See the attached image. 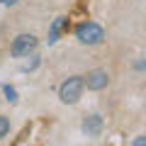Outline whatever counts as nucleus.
<instances>
[{"mask_svg": "<svg viewBox=\"0 0 146 146\" xmlns=\"http://www.w3.org/2000/svg\"><path fill=\"white\" fill-rule=\"evenodd\" d=\"M134 68L139 73H146V56H141V58H136V63H134Z\"/></svg>", "mask_w": 146, "mask_h": 146, "instance_id": "10", "label": "nucleus"}, {"mask_svg": "<svg viewBox=\"0 0 146 146\" xmlns=\"http://www.w3.org/2000/svg\"><path fill=\"white\" fill-rule=\"evenodd\" d=\"M0 3H7V0H0Z\"/></svg>", "mask_w": 146, "mask_h": 146, "instance_id": "12", "label": "nucleus"}, {"mask_svg": "<svg viewBox=\"0 0 146 146\" xmlns=\"http://www.w3.org/2000/svg\"><path fill=\"white\" fill-rule=\"evenodd\" d=\"M131 144H134V146H144V144H146V136H136Z\"/></svg>", "mask_w": 146, "mask_h": 146, "instance_id": "11", "label": "nucleus"}, {"mask_svg": "<svg viewBox=\"0 0 146 146\" xmlns=\"http://www.w3.org/2000/svg\"><path fill=\"white\" fill-rule=\"evenodd\" d=\"M102 117L100 115H90V117H85L83 119V134L85 136H98L100 131H102Z\"/></svg>", "mask_w": 146, "mask_h": 146, "instance_id": "5", "label": "nucleus"}, {"mask_svg": "<svg viewBox=\"0 0 146 146\" xmlns=\"http://www.w3.org/2000/svg\"><path fill=\"white\" fill-rule=\"evenodd\" d=\"M83 88H85V78H83V76H73V78H68V80L61 83V88H58V98H61V102L73 105V102H78V100H80Z\"/></svg>", "mask_w": 146, "mask_h": 146, "instance_id": "1", "label": "nucleus"}, {"mask_svg": "<svg viewBox=\"0 0 146 146\" xmlns=\"http://www.w3.org/2000/svg\"><path fill=\"white\" fill-rule=\"evenodd\" d=\"M76 39L80 44H88V46H95V44H102L105 39V29L98 25V22H85L76 29Z\"/></svg>", "mask_w": 146, "mask_h": 146, "instance_id": "2", "label": "nucleus"}, {"mask_svg": "<svg viewBox=\"0 0 146 146\" xmlns=\"http://www.w3.org/2000/svg\"><path fill=\"white\" fill-rule=\"evenodd\" d=\"M3 93H5L7 102H17V93H15V88H10V85H3Z\"/></svg>", "mask_w": 146, "mask_h": 146, "instance_id": "7", "label": "nucleus"}, {"mask_svg": "<svg viewBox=\"0 0 146 146\" xmlns=\"http://www.w3.org/2000/svg\"><path fill=\"white\" fill-rule=\"evenodd\" d=\"M36 66H39V56H32V61L25 63V66H22V71H34Z\"/></svg>", "mask_w": 146, "mask_h": 146, "instance_id": "9", "label": "nucleus"}, {"mask_svg": "<svg viewBox=\"0 0 146 146\" xmlns=\"http://www.w3.org/2000/svg\"><path fill=\"white\" fill-rule=\"evenodd\" d=\"M63 25H66V20H63V17H56V20L51 22V29H49V39H46L49 44H56V39H58V32L63 29Z\"/></svg>", "mask_w": 146, "mask_h": 146, "instance_id": "6", "label": "nucleus"}, {"mask_svg": "<svg viewBox=\"0 0 146 146\" xmlns=\"http://www.w3.org/2000/svg\"><path fill=\"white\" fill-rule=\"evenodd\" d=\"M34 49H36V36H34V34H20L15 42H12L10 54H12L15 58H22V56H29Z\"/></svg>", "mask_w": 146, "mask_h": 146, "instance_id": "3", "label": "nucleus"}, {"mask_svg": "<svg viewBox=\"0 0 146 146\" xmlns=\"http://www.w3.org/2000/svg\"><path fill=\"white\" fill-rule=\"evenodd\" d=\"M7 131H10V119H7V117H0V139H3Z\"/></svg>", "mask_w": 146, "mask_h": 146, "instance_id": "8", "label": "nucleus"}, {"mask_svg": "<svg viewBox=\"0 0 146 146\" xmlns=\"http://www.w3.org/2000/svg\"><path fill=\"white\" fill-rule=\"evenodd\" d=\"M107 83H110V76H107V71H102V68H95V71H90L88 76H85L88 90H102V88H107Z\"/></svg>", "mask_w": 146, "mask_h": 146, "instance_id": "4", "label": "nucleus"}]
</instances>
